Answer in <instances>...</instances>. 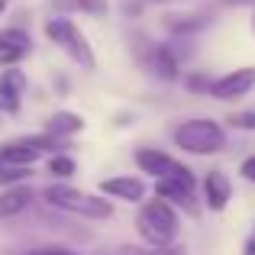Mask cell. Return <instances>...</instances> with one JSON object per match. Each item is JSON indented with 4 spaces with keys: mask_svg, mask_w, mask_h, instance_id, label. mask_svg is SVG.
<instances>
[{
    "mask_svg": "<svg viewBox=\"0 0 255 255\" xmlns=\"http://www.w3.org/2000/svg\"><path fill=\"white\" fill-rule=\"evenodd\" d=\"M136 230H139V236H142L145 246H152V249H168L181 233V217L168 200H162V197L142 200V207H139V213H136Z\"/></svg>",
    "mask_w": 255,
    "mask_h": 255,
    "instance_id": "6da1fadb",
    "label": "cell"
},
{
    "mask_svg": "<svg viewBox=\"0 0 255 255\" xmlns=\"http://www.w3.org/2000/svg\"><path fill=\"white\" fill-rule=\"evenodd\" d=\"M171 139L187 155H220V152L226 149L223 123H217V120H210V117H194V120L178 123L174 132H171Z\"/></svg>",
    "mask_w": 255,
    "mask_h": 255,
    "instance_id": "7a4b0ae2",
    "label": "cell"
},
{
    "mask_svg": "<svg viewBox=\"0 0 255 255\" xmlns=\"http://www.w3.org/2000/svg\"><path fill=\"white\" fill-rule=\"evenodd\" d=\"M42 200L65 213H78V217H87V220H110L113 217V204L97 194H87V191H78L71 184H49L42 191Z\"/></svg>",
    "mask_w": 255,
    "mask_h": 255,
    "instance_id": "3957f363",
    "label": "cell"
},
{
    "mask_svg": "<svg viewBox=\"0 0 255 255\" xmlns=\"http://www.w3.org/2000/svg\"><path fill=\"white\" fill-rule=\"evenodd\" d=\"M45 36H49L58 49H65V55H68L71 62H78L81 68H87V71L97 68V58H94V49H91V42H87V36L68 16H62V13L49 16L45 19Z\"/></svg>",
    "mask_w": 255,
    "mask_h": 255,
    "instance_id": "277c9868",
    "label": "cell"
},
{
    "mask_svg": "<svg viewBox=\"0 0 255 255\" xmlns=\"http://www.w3.org/2000/svg\"><path fill=\"white\" fill-rule=\"evenodd\" d=\"M136 165H139L145 174H152L155 181H174V184H181L184 191L197 194V174L187 168V165H181L178 158H171L168 152L139 149V152H136Z\"/></svg>",
    "mask_w": 255,
    "mask_h": 255,
    "instance_id": "5b68a950",
    "label": "cell"
},
{
    "mask_svg": "<svg viewBox=\"0 0 255 255\" xmlns=\"http://www.w3.org/2000/svg\"><path fill=\"white\" fill-rule=\"evenodd\" d=\"M142 65L162 81H178L181 75V52L174 49V42H152L142 55Z\"/></svg>",
    "mask_w": 255,
    "mask_h": 255,
    "instance_id": "8992f818",
    "label": "cell"
},
{
    "mask_svg": "<svg viewBox=\"0 0 255 255\" xmlns=\"http://www.w3.org/2000/svg\"><path fill=\"white\" fill-rule=\"evenodd\" d=\"M252 87H255V65L226 71L223 78H213L210 97H217V100H239V97H246Z\"/></svg>",
    "mask_w": 255,
    "mask_h": 255,
    "instance_id": "52a82bcc",
    "label": "cell"
},
{
    "mask_svg": "<svg viewBox=\"0 0 255 255\" xmlns=\"http://www.w3.org/2000/svg\"><path fill=\"white\" fill-rule=\"evenodd\" d=\"M230 200H233V181H230V174L220 171V168L207 171V178H204V204L210 207L213 213H223L226 207H230Z\"/></svg>",
    "mask_w": 255,
    "mask_h": 255,
    "instance_id": "ba28073f",
    "label": "cell"
},
{
    "mask_svg": "<svg viewBox=\"0 0 255 255\" xmlns=\"http://www.w3.org/2000/svg\"><path fill=\"white\" fill-rule=\"evenodd\" d=\"M100 194L117 197V200H129V204H142V197H145V181L142 178H132V174L107 178V181H100Z\"/></svg>",
    "mask_w": 255,
    "mask_h": 255,
    "instance_id": "9c48e42d",
    "label": "cell"
},
{
    "mask_svg": "<svg viewBox=\"0 0 255 255\" xmlns=\"http://www.w3.org/2000/svg\"><path fill=\"white\" fill-rule=\"evenodd\" d=\"M32 49V39L26 29H0V65H16Z\"/></svg>",
    "mask_w": 255,
    "mask_h": 255,
    "instance_id": "30bf717a",
    "label": "cell"
},
{
    "mask_svg": "<svg viewBox=\"0 0 255 255\" xmlns=\"http://www.w3.org/2000/svg\"><path fill=\"white\" fill-rule=\"evenodd\" d=\"M210 23H213V13H168V16H165V29L178 39L197 36V32H204Z\"/></svg>",
    "mask_w": 255,
    "mask_h": 255,
    "instance_id": "8fae6325",
    "label": "cell"
},
{
    "mask_svg": "<svg viewBox=\"0 0 255 255\" xmlns=\"http://www.w3.org/2000/svg\"><path fill=\"white\" fill-rule=\"evenodd\" d=\"M23 91H26V75L19 68H10V71L0 75V107H3L6 113H16L19 110Z\"/></svg>",
    "mask_w": 255,
    "mask_h": 255,
    "instance_id": "7c38bea8",
    "label": "cell"
},
{
    "mask_svg": "<svg viewBox=\"0 0 255 255\" xmlns=\"http://www.w3.org/2000/svg\"><path fill=\"white\" fill-rule=\"evenodd\" d=\"M155 197L168 200L171 207H181V210H187L194 217L197 213V204H194V194L184 191L181 184H174V181H155Z\"/></svg>",
    "mask_w": 255,
    "mask_h": 255,
    "instance_id": "4fadbf2b",
    "label": "cell"
},
{
    "mask_svg": "<svg viewBox=\"0 0 255 255\" xmlns=\"http://www.w3.org/2000/svg\"><path fill=\"white\" fill-rule=\"evenodd\" d=\"M55 13H87V16H107L110 0H52Z\"/></svg>",
    "mask_w": 255,
    "mask_h": 255,
    "instance_id": "5bb4252c",
    "label": "cell"
},
{
    "mask_svg": "<svg viewBox=\"0 0 255 255\" xmlns=\"http://www.w3.org/2000/svg\"><path fill=\"white\" fill-rule=\"evenodd\" d=\"M29 200H32V191H29L26 184L3 191V194H0V220H3V217H16V213H23L26 207H29Z\"/></svg>",
    "mask_w": 255,
    "mask_h": 255,
    "instance_id": "9a60e30c",
    "label": "cell"
},
{
    "mask_svg": "<svg viewBox=\"0 0 255 255\" xmlns=\"http://www.w3.org/2000/svg\"><path fill=\"white\" fill-rule=\"evenodd\" d=\"M81 129H84V117H78V113H71V110H58V113H52V120H49V136H55V139L75 136V132H81Z\"/></svg>",
    "mask_w": 255,
    "mask_h": 255,
    "instance_id": "2e32d148",
    "label": "cell"
},
{
    "mask_svg": "<svg viewBox=\"0 0 255 255\" xmlns=\"http://www.w3.org/2000/svg\"><path fill=\"white\" fill-rule=\"evenodd\" d=\"M75 158L71 155H52L49 158V171L55 174V178H71V174H75Z\"/></svg>",
    "mask_w": 255,
    "mask_h": 255,
    "instance_id": "e0dca14e",
    "label": "cell"
},
{
    "mask_svg": "<svg viewBox=\"0 0 255 255\" xmlns=\"http://www.w3.org/2000/svg\"><path fill=\"white\" fill-rule=\"evenodd\" d=\"M226 123L233 126V129H243V132H255V110H239L233 113Z\"/></svg>",
    "mask_w": 255,
    "mask_h": 255,
    "instance_id": "ac0fdd59",
    "label": "cell"
},
{
    "mask_svg": "<svg viewBox=\"0 0 255 255\" xmlns=\"http://www.w3.org/2000/svg\"><path fill=\"white\" fill-rule=\"evenodd\" d=\"M210 84H213V78H207V75H187L184 78V87L191 94H210Z\"/></svg>",
    "mask_w": 255,
    "mask_h": 255,
    "instance_id": "d6986e66",
    "label": "cell"
},
{
    "mask_svg": "<svg viewBox=\"0 0 255 255\" xmlns=\"http://www.w3.org/2000/svg\"><path fill=\"white\" fill-rule=\"evenodd\" d=\"M239 174H243L249 184H255V155H249V158H243V162H239Z\"/></svg>",
    "mask_w": 255,
    "mask_h": 255,
    "instance_id": "ffe728a7",
    "label": "cell"
},
{
    "mask_svg": "<svg viewBox=\"0 0 255 255\" xmlns=\"http://www.w3.org/2000/svg\"><path fill=\"white\" fill-rule=\"evenodd\" d=\"M26 255H78V252L65 249V246H45V249H32V252H26Z\"/></svg>",
    "mask_w": 255,
    "mask_h": 255,
    "instance_id": "44dd1931",
    "label": "cell"
},
{
    "mask_svg": "<svg viewBox=\"0 0 255 255\" xmlns=\"http://www.w3.org/2000/svg\"><path fill=\"white\" fill-rule=\"evenodd\" d=\"M107 255H158V252H145V249H117V252H107Z\"/></svg>",
    "mask_w": 255,
    "mask_h": 255,
    "instance_id": "7402d4cb",
    "label": "cell"
},
{
    "mask_svg": "<svg viewBox=\"0 0 255 255\" xmlns=\"http://www.w3.org/2000/svg\"><path fill=\"white\" fill-rule=\"evenodd\" d=\"M243 255H255V236H249L243 243Z\"/></svg>",
    "mask_w": 255,
    "mask_h": 255,
    "instance_id": "603a6c76",
    "label": "cell"
},
{
    "mask_svg": "<svg viewBox=\"0 0 255 255\" xmlns=\"http://www.w3.org/2000/svg\"><path fill=\"white\" fill-rule=\"evenodd\" d=\"M145 3H168V0H145Z\"/></svg>",
    "mask_w": 255,
    "mask_h": 255,
    "instance_id": "cb8c5ba5",
    "label": "cell"
},
{
    "mask_svg": "<svg viewBox=\"0 0 255 255\" xmlns=\"http://www.w3.org/2000/svg\"><path fill=\"white\" fill-rule=\"evenodd\" d=\"M6 10V0H0V13H3Z\"/></svg>",
    "mask_w": 255,
    "mask_h": 255,
    "instance_id": "d4e9b609",
    "label": "cell"
},
{
    "mask_svg": "<svg viewBox=\"0 0 255 255\" xmlns=\"http://www.w3.org/2000/svg\"><path fill=\"white\" fill-rule=\"evenodd\" d=\"M252 32H255V10H252Z\"/></svg>",
    "mask_w": 255,
    "mask_h": 255,
    "instance_id": "484cf974",
    "label": "cell"
},
{
    "mask_svg": "<svg viewBox=\"0 0 255 255\" xmlns=\"http://www.w3.org/2000/svg\"><path fill=\"white\" fill-rule=\"evenodd\" d=\"M252 236H255V233H252Z\"/></svg>",
    "mask_w": 255,
    "mask_h": 255,
    "instance_id": "4316f807",
    "label": "cell"
}]
</instances>
